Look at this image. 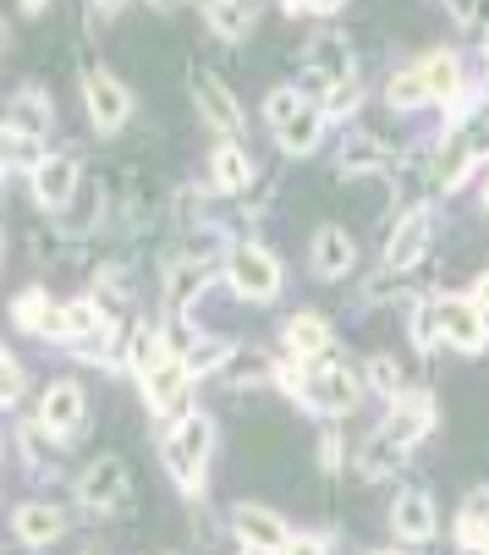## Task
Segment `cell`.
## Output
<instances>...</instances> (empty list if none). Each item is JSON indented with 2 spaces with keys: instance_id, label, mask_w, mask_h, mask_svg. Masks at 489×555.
<instances>
[{
  "instance_id": "31",
  "label": "cell",
  "mask_w": 489,
  "mask_h": 555,
  "mask_svg": "<svg viewBox=\"0 0 489 555\" xmlns=\"http://www.w3.org/2000/svg\"><path fill=\"white\" fill-rule=\"evenodd\" d=\"M292 116H303V94H297V89H270V100H265V121L281 132Z\"/></svg>"
},
{
  "instance_id": "18",
  "label": "cell",
  "mask_w": 489,
  "mask_h": 555,
  "mask_svg": "<svg viewBox=\"0 0 489 555\" xmlns=\"http://www.w3.org/2000/svg\"><path fill=\"white\" fill-rule=\"evenodd\" d=\"M308 66H313V77L319 83H352V50H347V39H336V34H319L313 44H308Z\"/></svg>"
},
{
  "instance_id": "38",
  "label": "cell",
  "mask_w": 489,
  "mask_h": 555,
  "mask_svg": "<svg viewBox=\"0 0 489 555\" xmlns=\"http://www.w3.org/2000/svg\"><path fill=\"white\" fill-rule=\"evenodd\" d=\"M23 385H28V379H23V363H17V358H7V408H17V402H23Z\"/></svg>"
},
{
  "instance_id": "16",
  "label": "cell",
  "mask_w": 489,
  "mask_h": 555,
  "mask_svg": "<svg viewBox=\"0 0 489 555\" xmlns=\"http://www.w3.org/2000/svg\"><path fill=\"white\" fill-rule=\"evenodd\" d=\"M265 12V0H204V23L209 34H220L226 44H236L242 34H248Z\"/></svg>"
},
{
  "instance_id": "32",
  "label": "cell",
  "mask_w": 489,
  "mask_h": 555,
  "mask_svg": "<svg viewBox=\"0 0 489 555\" xmlns=\"http://www.w3.org/2000/svg\"><path fill=\"white\" fill-rule=\"evenodd\" d=\"M369 385L385 396V402H390V396L401 390V369H396V358L390 352H379V358H369Z\"/></svg>"
},
{
  "instance_id": "27",
  "label": "cell",
  "mask_w": 489,
  "mask_h": 555,
  "mask_svg": "<svg viewBox=\"0 0 489 555\" xmlns=\"http://www.w3.org/2000/svg\"><path fill=\"white\" fill-rule=\"evenodd\" d=\"M270 374H275V363H270L259 347H242V352L226 363V379H231V385H265Z\"/></svg>"
},
{
  "instance_id": "30",
  "label": "cell",
  "mask_w": 489,
  "mask_h": 555,
  "mask_svg": "<svg viewBox=\"0 0 489 555\" xmlns=\"http://www.w3.org/2000/svg\"><path fill=\"white\" fill-rule=\"evenodd\" d=\"M413 341H419V352H435V347L446 341V331H440V302H419V313H413Z\"/></svg>"
},
{
  "instance_id": "15",
  "label": "cell",
  "mask_w": 489,
  "mask_h": 555,
  "mask_svg": "<svg viewBox=\"0 0 489 555\" xmlns=\"http://www.w3.org/2000/svg\"><path fill=\"white\" fill-rule=\"evenodd\" d=\"M231 528L242 533V544H270V550H281V544L292 539V533H286V522H281V512L254 506V501L231 506Z\"/></svg>"
},
{
  "instance_id": "17",
  "label": "cell",
  "mask_w": 489,
  "mask_h": 555,
  "mask_svg": "<svg viewBox=\"0 0 489 555\" xmlns=\"http://www.w3.org/2000/svg\"><path fill=\"white\" fill-rule=\"evenodd\" d=\"M209 275H215V270H209L204 259L171 264V270H166V308H171V313H188V308L209 292Z\"/></svg>"
},
{
  "instance_id": "36",
  "label": "cell",
  "mask_w": 489,
  "mask_h": 555,
  "mask_svg": "<svg viewBox=\"0 0 489 555\" xmlns=\"http://www.w3.org/2000/svg\"><path fill=\"white\" fill-rule=\"evenodd\" d=\"M177 220L182 225H204V193L198 188H182L177 193Z\"/></svg>"
},
{
  "instance_id": "7",
  "label": "cell",
  "mask_w": 489,
  "mask_h": 555,
  "mask_svg": "<svg viewBox=\"0 0 489 555\" xmlns=\"http://www.w3.org/2000/svg\"><path fill=\"white\" fill-rule=\"evenodd\" d=\"M193 100H198V116H204L220 138H236V132H242V105H236V94L220 83V77L193 72Z\"/></svg>"
},
{
  "instance_id": "11",
  "label": "cell",
  "mask_w": 489,
  "mask_h": 555,
  "mask_svg": "<svg viewBox=\"0 0 489 555\" xmlns=\"http://www.w3.org/2000/svg\"><path fill=\"white\" fill-rule=\"evenodd\" d=\"M308 264L319 281H342L352 264H358V248H352V236L342 225H319L313 231V248H308Z\"/></svg>"
},
{
  "instance_id": "41",
  "label": "cell",
  "mask_w": 489,
  "mask_h": 555,
  "mask_svg": "<svg viewBox=\"0 0 489 555\" xmlns=\"http://www.w3.org/2000/svg\"><path fill=\"white\" fill-rule=\"evenodd\" d=\"M242 555H281V550H270V544H242Z\"/></svg>"
},
{
  "instance_id": "25",
  "label": "cell",
  "mask_w": 489,
  "mask_h": 555,
  "mask_svg": "<svg viewBox=\"0 0 489 555\" xmlns=\"http://www.w3.org/2000/svg\"><path fill=\"white\" fill-rule=\"evenodd\" d=\"M401 462H407V446H401V440H390V435H379V440H369V446H363L358 473L374 485V479H385V473H396Z\"/></svg>"
},
{
  "instance_id": "12",
  "label": "cell",
  "mask_w": 489,
  "mask_h": 555,
  "mask_svg": "<svg viewBox=\"0 0 489 555\" xmlns=\"http://www.w3.org/2000/svg\"><path fill=\"white\" fill-rule=\"evenodd\" d=\"M77 193V154H50L34 171V204L39 209H66Z\"/></svg>"
},
{
  "instance_id": "48",
  "label": "cell",
  "mask_w": 489,
  "mask_h": 555,
  "mask_svg": "<svg viewBox=\"0 0 489 555\" xmlns=\"http://www.w3.org/2000/svg\"><path fill=\"white\" fill-rule=\"evenodd\" d=\"M374 555H396V550H374Z\"/></svg>"
},
{
  "instance_id": "13",
  "label": "cell",
  "mask_w": 489,
  "mask_h": 555,
  "mask_svg": "<svg viewBox=\"0 0 489 555\" xmlns=\"http://www.w3.org/2000/svg\"><path fill=\"white\" fill-rule=\"evenodd\" d=\"M390 528L407 544H429V533H435V495L429 490H401L396 506H390Z\"/></svg>"
},
{
  "instance_id": "37",
  "label": "cell",
  "mask_w": 489,
  "mask_h": 555,
  "mask_svg": "<svg viewBox=\"0 0 489 555\" xmlns=\"http://www.w3.org/2000/svg\"><path fill=\"white\" fill-rule=\"evenodd\" d=\"M352 111H358V83H336L324 100V116H352Z\"/></svg>"
},
{
  "instance_id": "45",
  "label": "cell",
  "mask_w": 489,
  "mask_h": 555,
  "mask_svg": "<svg viewBox=\"0 0 489 555\" xmlns=\"http://www.w3.org/2000/svg\"><path fill=\"white\" fill-rule=\"evenodd\" d=\"M149 7H159V12H171V7H177V0H149Z\"/></svg>"
},
{
  "instance_id": "23",
  "label": "cell",
  "mask_w": 489,
  "mask_h": 555,
  "mask_svg": "<svg viewBox=\"0 0 489 555\" xmlns=\"http://www.w3.org/2000/svg\"><path fill=\"white\" fill-rule=\"evenodd\" d=\"M424 83H429V100H435V105H451V100L467 94V89H462V61H456L451 50H435V55L424 61Z\"/></svg>"
},
{
  "instance_id": "42",
  "label": "cell",
  "mask_w": 489,
  "mask_h": 555,
  "mask_svg": "<svg viewBox=\"0 0 489 555\" xmlns=\"http://www.w3.org/2000/svg\"><path fill=\"white\" fill-rule=\"evenodd\" d=\"M17 7H23V12L34 17V12H44V7H50V0H17Z\"/></svg>"
},
{
  "instance_id": "19",
  "label": "cell",
  "mask_w": 489,
  "mask_h": 555,
  "mask_svg": "<svg viewBox=\"0 0 489 555\" xmlns=\"http://www.w3.org/2000/svg\"><path fill=\"white\" fill-rule=\"evenodd\" d=\"M12 528H17L23 544H55L66 533V512L61 506H44V501H28V506H17Z\"/></svg>"
},
{
  "instance_id": "47",
  "label": "cell",
  "mask_w": 489,
  "mask_h": 555,
  "mask_svg": "<svg viewBox=\"0 0 489 555\" xmlns=\"http://www.w3.org/2000/svg\"><path fill=\"white\" fill-rule=\"evenodd\" d=\"M484 72H489V44H484Z\"/></svg>"
},
{
  "instance_id": "1",
  "label": "cell",
  "mask_w": 489,
  "mask_h": 555,
  "mask_svg": "<svg viewBox=\"0 0 489 555\" xmlns=\"http://www.w3.org/2000/svg\"><path fill=\"white\" fill-rule=\"evenodd\" d=\"M209 446H215V424H209L204 413L177 418L171 435H166V446H159V456H166V473H171V479H177L188 495H198V485H204Z\"/></svg>"
},
{
  "instance_id": "22",
  "label": "cell",
  "mask_w": 489,
  "mask_h": 555,
  "mask_svg": "<svg viewBox=\"0 0 489 555\" xmlns=\"http://www.w3.org/2000/svg\"><path fill=\"white\" fill-rule=\"evenodd\" d=\"M50 100L39 94V89H23V94H12V105H7V132H23V138H44L50 132Z\"/></svg>"
},
{
  "instance_id": "9",
  "label": "cell",
  "mask_w": 489,
  "mask_h": 555,
  "mask_svg": "<svg viewBox=\"0 0 489 555\" xmlns=\"http://www.w3.org/2000/svg\"><path fill=\"white\" fill-rule=\"evenodd\" d=\"M83 408H89V396L77 379H55L44 390V402H39V429L44 435H72L77 424H83Z\"/></svg>"
},
{
  "instance_id": "3",
  "label": "cell",
  "mask_w": 489,
  "mask_h": 555,
  "mask_svg": "<svg viewBox=\"0 0 489 555\" xmlns=\"http://www.w3.org/2000/svg\"><path fill=\"white\" fill-rule=\"evenodd\" d=\"M83 105H89V121H94L100 132H121L127 116H132L127 83H121V77H111V72H100V66L83 77Z\"/></svg>"
},
{
  "instance_id": "29",
  "label": "cell",
  "mask_w": 489,
  "mask_h": 555,
  "mask_svg": "<svg viewBox=\"0 0 489 555\" xmlns=\"http://www.w3.org/2000/svg\"><path fill=\"white\" fill-rule=\"evenodd\" d=\"M50 313H55V308H50V297H44L39 286H34V292H23V297L12 302V320H17V331H44Z\"/></svg>"
},
{
  "instance_id": "34",
  "label": "cell",
  "mask_w": 489,
  "mask_h": 555,
  "mask_svg": "<svg viewBox=\"0 0 489 555\" xmlns=\"http://www.w3.org/2000/svg\"><path fill=\"white\" fill-rule=\"evenodd\" d=\"M484 539H489V517H484L478 506H467V512L456 517V544H462V550H484Z\"/></svg>"
},
{
  "instance_id": "26",
  "label": "cell",
  "mask_w": 489,
  "mask_h": 555,
  "mask_svg": "<svg viewBox=\"0 0 489 555\" xmlns=\"http://www.w3.org/2000/svg\"><path fill=\"white\" fill-rule=\"evenodd\" d=\"M50 160L39 138H23V132H7V177H34L39 166Z\"/></svg>"
},
{
  "instance_id": "4",
  "label": "cell",
  "mask_w": 489,
  "mask_h": 555,
  "mask_svg": "<svg viewBox=\"0 0 489 555\" xmlns=\"http://www.w3.org/2000/svg\"><path fill=\"white\" fill-rule=\"evenodd\" d=\"M440 331H446V347L462 352V358L484 352V341H489L484 308H478L473 297H446V302H440Z\"/></svg>"
},
{
  "instance_id": "43",
  "label": "cell",
  "mask_w": 489,
  "mask_h": 555,
  "mask_svg": "<svg viewBox=\"0 0 489 555\" xmlns=\"http://www.w3.org/2000/svg\"><path fill=\"white\" fill-rule=\"evenodd\" d=\"M94 7H100V12H121V7H127V0H94Z\"/></svg>"
},
{
  "instance_id": "20",
  "label": "cell",
  "mask_w": 489,
  "mask_h": 555,
  "mask_svg": "<svg viewBox=\"0 0 489 555\" xmlns=\"http://www.w3.org/2000/svg\"><path fill=\"white\" fill-rule=\"evenodd\" d=\"M248 182H254V160L226 138V143L209 154V188H215V193H242Z\"/></svg>"
},
{
  "instance_id": "44",
  "label": "cell",
  "mask_w": 489,
  "mask_h": 555,
  "mask_svg": "<svg viewBox=\"0 0 489 555\" xmlns=\"http://www.w3.org/2000/svg\"><path fill=\"white\" fill-rule=\"evenodd\" d=\"M478 204H484V209H489V177H484V188H478Z\"/></svg>"
},
{
  "instance_id": "5",
  "label": "cell",
  "mask_w": 489,
  "mask_h": 555,
  "mask_svg": "<svg viewBox=\"0 0 489 555\" xmlns=\"http://www.w3.org/2000/svg\"><path fill=\"white\" fill-rule=\"evenodd\" d=\"M127 485H132V473H127V462L105 451V456H94V462H89V473H83V485H77V501H83L89 512H111V506H121Z\"/></svg>"
},
{
  "instance_id": "10",
  "label": "cell",
  "mask_w": 489,
  "mask_h": 555,
  "mask_svg": "<svg viewBox=\"0 0 489 555\" xmlns=\"http://www.w3.org/2000/svg\"><path fill=\"white\" fill-rule=\"evenodd\" d=\"M385 166H390V149H385L374 132H352V138H342V149H336V177H342V182L379 177Z\"/></svg>"
},
{
  "instance_id": "28",
  "label": "cell",
  "mask_w": 489,
  "mask_h": 555,
  "mask_svg": "<svg viewBox=\"0 0 489 555\" xmlns=\"http://www.w3.org/2000/svg\"><path fill=\"white\" fill-rule=\"evenodd\" d=\"M385 94H390V105H396V111H413V105H424V100H429V83H424V66H413V72H396Z\"/></svg>"
},
{
  "instance_id": "21",
  "label": "cell",
  "mask_w": 489,
  "mask_h": 555,
  "mask_svg": "<svg viewBox=\"0 0 489 555\" xmlns=\"http://www.w3.org/2000/svg\"><path fill=\"white\" fill-rule=\"evenodd\" d=\"M286 352H297V358H331V325L319 320V313H292L286 320Z\"/></svg>"
},
{
  "instance_id": "2",
  "label": "cell",
  "mask_w": 489,
  "mask_h": 555,
  "mask_svg": "<svg viewBox=\"0 0 489 555\" xmlns=\"http://www.w3.org/2000/svg\"><path fill=\"white\" fill-rule=\"evenodd\" d=\"M226 281L236 286V297H248V302H275V297H281V264H275V254L259 248V243L231 248Z\"/></svg>"
},
{
  "instance_id": "35",
  "label": "cell",
  "mask_w": 489,
  "mask_h": 555,
  "mask_svg": "<svg viewBox=\"0 0 489 555\" xmlns=\"http://www.w3.org/2000/svg\"><path fill=\"white\" fill-rule=\"evenodd\" d=\"M281 555H331V533H292Z\"/></svg>"
},
{
  "instance_id": "46",
  "label": "cell",
  "mask_w": 489,
  "mask_h": 555,
  "mask_svg": "<svg viewBox=\"0 0 489 555\" xmlns=\"http://www.w3.org/2000/svg\"><path fill=\"white\" fill-rule=\"evenodd\" d=\"M478 512H484V517H489V495H484V501H478Z\"/></svg>"
},
{
  "instance_id": "33",
  "label": "cell",
  "mask_w": 489,
  "mask_h": 555,
  "mask_svg": "<svg viewBox=\"0 0 489 555\" xmlns=\"http://www.w3.org/2000/svg\"><path fill=\"white\" fill-rule=\"evenodd\" d=\"M231 358V347L226 341H209V336H198V347L188 352V374H209V369H220Z\"/></svg>"
},
{
  "instance_id": "6",
  "label": "cell",
  "mask_w": 489,
  "mask_h": 555,
  "mask_svg": "<svg viewBox=\"0 0 489 555\" xmlns=\"http://www.w3.org/2000/svg\"><path fill=\"white\" fill-rule=\"evenodd\" d=\"M429 236H435V215L429 209H413L390 236H385V254H379V264L385 270H413L424 254H429Z\"/></svg>"
},
{
  "instance_id": "40",
  "label": "cell",
  "mask_w": 489,
  "mask_h": 555,
  "mask_svg": "<svg viewBox=\"0 0 489 555\" xmlns=\"http://www.w3.org/2000/svg\"><path fill=\"white\" fill-rule=\"evenodd\" d=\"M473 302H478V308H489V270L478 275V292H473Z\"/></svg>"
},
{
  "instance_id": "8",
  "label": "cell",
  "mask_w": 489,
  "mask_h": 555,
  "mask_svg": "<svg viewBox=\"0 0 489 555\" xmlns=\"http://www.w3.org/2000/svg\"><path fill=\"white\" fill-rule=\"evenodd\" d=\"M429 429H435V396H419V390L390 396V413H385V429H379V435L413 446V440H424Z\"/></svg>"
},
{
  "instance_id": "24",
  "label": "cell",
  "mask_w": 489,
  "mask_h": 555,
  "mask_svg": "<svg viewBox=\"0 0 489 555\" xmlns=\"http://www.w3.org/2000/svg\"><path fill=\"white\" fill-rule=\"evenodd\" d=\"M324 121H331V116H324L319 105H303V116H292V121L281 127V149H286V154H313L319 138H324Z\"/></svg>"
},
{
  "instance_id": "14",
  "label": "cell",
  "mask_w": 489,
  "mask_h": 555,
  "mask_svg": "<svg viewBox=\"0 0 489 555\" xmlns=\"http://www.w3.org/2000/svg\"><path fill=\"white\" fill-rule=\"evenodd\" d=\"M303 396H308V408H324V413H352V408H358V374L324 363V374H319V379H308V385H303Z\"/></svg>"
},
{
  "instance_id": "39",
  "label": "cell",
  "mask_w": 489,
  "mask_h": 555,
  "mask_svg": "<svg viewBox=\"0 0 489 555\" xmlns=\"http://www.w3.org/2000/svg\"><path fill=\"white\" fill-rule=\"evenodd\" d=\"M319 462H324V467H336V462H342V440H336V435H324V440H319Z\"/></svg>"
}]
</instances>
